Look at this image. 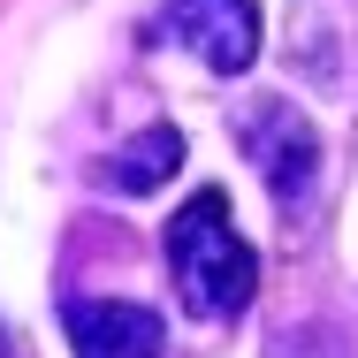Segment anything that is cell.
I'll return each instance as SVG.
<instances>
[{
	"label": "cell",
	"mask_w": 358,
	"mask_h": 358,
	"mask_svg": "<svg viewBox=\"0 0 358 358\" xmlns=\"http://www.w3.org/2000/svg\"><path fill=\"white\" fill-rule=\"evenodd\" d=\"M168 275H176V297L199 313V320H236L259 289V252L236 236L229 221V191H191L176 221H168Z\"/></svg>",
	"instance_id": "obj_1"
},
{
	"label": "cell",
	"mask_w": 358,
	"mask_h": 358,
	"mask_svg": "<svg viewBox=\"0 0 358 358\" xmlns=\"http://www.w3.org/2000/svg\"><path fill=\"white\" fill-rule=\"evenodd\" d=\"M152 31L199 54L214 76H244L259 62V0H168Z\"/></svg>",
	"instance_id": "obj_2"
},
{
	"label": "cell",
	"mask_w": 358,
	"mask_h": 358,
	"mask_svg": "<svg viewBox=\"0 0 358 358\" xmlns=\"http://www.w3.org/2000/svg\"><path fill=\"white\" fill-rule=\"evenodd\" d=\"M244 145H252V168L267 176V191L297 214L320 183V130L289 99H259V115H244Z\"/></svg>",
	"instance_id": "obj_3"
},
{
	"label": "cell",
	"mask_w": 358,
	"mask_h": 358,
	"mask_svg": "<svg viewBox=\"0 0 358 358\" xmlns=\"http://www.w3.org/2000/svg\"><path fill=\"white\" fill-rule=\"evenodd\" d=\"M62 336L76 358H160L168 343L160 313L130 297H62Z\"/></svg>",
	"instance_id": "obj_4"
},
{
	"label": "cell",
	"mask_w": 358,
	"mask_h": 358,
	"mask_svg": "<svg viewBox=\"0 0 358 358\" xmlns=\"http://www.w3.org/2000/svg\"><path fill=\"white\" fill-rule=\"evenodd\" d=\"M176 168H183V130L152 122L145 138H130L115 160H107V183H115V191H130V199H145V191H160Z\"/></svg>",
	"instance_id": "obj_5"
}]
</instances>
